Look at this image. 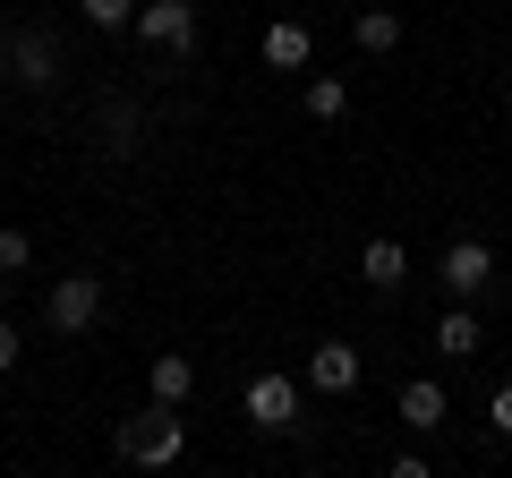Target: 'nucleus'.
Returning <instances> with one entry per match:
<instances>
[{"label":"nucleus","mask_w":512,"mask_h":478,"mask_svg":"<svg viewBox=\"0 0 512 478\" xmlns=\"http://www.w3.org/2000/svg\"><path fill=\"white\" fill-rule=\"evenodd\" d=\"M504 94H512V86H504Z\"/></svg>","instance_id":"6ab92c4d"},{"label":"nucleus","mask_w":512,"mask_h":478,"mask_svg":"<svg viewBox=\"0 0 512 478\" xmlns=\"http://www.w3.org/2000/svg\"><path fill=\"white\" fill-rule=\"evenodd\" d=\"M146 385H154V402H188V393H197V368H188V350H163V359L146 368Z\"/></svg>","instance_id":"9b49d317"},{"label":"nucleus","mask_w":512,"mask_h":478,"mask_svg":"<svg viewBox=\"0 0 512 478\" xmlns=\"http://www.w3.org/2000/svg\"><path fill=\"white\" fill-rule=\"evenodd\" d=\"M0 60H9V77H18L26 94H43V86H52V69H60V43H52V35H35V26H18Z\"/></svg>","instance_id":"39448f33"},{"label":"nucleus","mask_w":512,"mask_h":478,"mask_svg":"<svg viewBox=\"0 0 512 478\" xmlns=\"http://www.w3.org/2000/svg\"><path fill=\"white\" fill-rule=\"evenodd\" d=\"M77 18L94 35H120V26H137V0H77Z\"/></svg>","instance_id":"2eb2a0df"},{"label":"nucleus","mask_w":512,"mask_h":478,"mask_svg":"<svg viewBox=\"0 0 512 478\" xmlns=\"http://www.w3.org/2000/svg\"><path fill=\"white\" fill-rule=\"evenodd\" d=\"M26 265H35V248H26V231H9V222H0V274H26Z\"/></svg>","instance_id":"dca6fc26"},{"label":"nucleus","mask_w":512,"mask_h":478,"mask_svg":"<svg viewBox=\"0 0 512 478\" xmlns=\"http://www.w3.org/2000/svg\"><path fill=\"white\" fill-rule=\"evenodd\" d=\"M359 282H367V291H402V282H410L402 239H367V248H359Z\"/></svg>","instance_id":"6e6552de"},{"label":"nucleus","mask_w":512,"mask_h":478,"mask_svg":"<svg viewBox=\"0 0 512 478\" xmlns=\"http://www.w3.org/2000/svg\"><path fill=\"white\" fill-rule=\"evenodd\" d=\"M18 359H26V342H18V325H9V316H0V376L18 368Z\"/></svg>","instance_id":"a211bd4d"},{"label":"nucleus","mask_w":512,"mask_h":478,"mask_svg":"<svg viewBox=\"0 0 512 478\" xmlns=\"http://www.w3.org/2000/svg\"><path fill=\"white\" fill-rule=\"evenodd\" d=\"M180 453H188L180 402H146L137 419H120V461H137V470H171Z\"/></svg>","instance_id":"f257e3e1"},{"label":"nucleus","mask_w":512,"mask_h":478,"mask_svg":"<svg viewBox=\"0 0 512 478\" xmlns=\"http://www.w3.org/2000/svg\"><path fill=\"white\" fill-rule=\"evenodd\" d=\"M308 52H316V43H308V26H299V18L265 26V60H274V69H308Z\"/></svg>","instance_id":"f8f14e48"},{"label":"nucleus","mask_w":512,"mask_h":478,"mask_svg":"<svg viewBox=\"0 0 512 478\" xmlns=\"http://www.w3.org/2000/svg\"><path fill=\"white\" fill-rule=\"evenodd\" d=\"M137 35H146L154 52H188V43H197V9H188V0H137Z\"/></svg>","instance_id":"20e7f679"},{"label":"nucleus","mask_w":512,"mask_h":478,"mask_svg":"<svg viewBox=\"0 0 512 478\" xmlns=\"http://www.w3.org/2000/svg\"><path fill=\"white\" fill-rule=\"evenodd\" d=\"M478 342H487V333H478L470 308H444L436 316V350H444V359H478Z\"/></svg>","instance_id":"ddd939ff"},{"label":"nucleus","mask_w":512,"mask_h":478,"mask_svg":"<svg viewBox=\"0 0 512 478\" xmlns=\"http://www.w3.org/2000/svg\"><path fill=\"white\" fill-rule=\"evenodd\" d=\"M350 35H359L367 60H384L393 43H402V9H359V18H350Z\"/></svg>","instance_id":"9d476101"},{"label":"nucleus","mask_w":512,"mask_h":478,"mask_svg":"<svg viewBox=\"0 0 512 478\" xmlns=\"http://www.w3.org/2000/svg\"><path fill=\"white\" fill-rule=\"evenodd\" d=\"M359 350H350V342H325V350H308V385L316 393H333V402H342V393H359Z\"/></svg>","instance_id":"0eeeda50"},{"label":"nucleus","mask_w":512,"mask_h":478,"mask_svg":"<svg viewBox=\"0 0 512 478\" xmlns=\"http://www.w3.org/2000/svg\"><path fill=\"white\" fill-rule=\"evenodd\" d=\"M248 419L265 427V436H291V427H299V385H291V376H274V368L248 376Z\"/></svg>","instance_id":"7ed1b4c3"},{"label":"nucleus","mask_w":512,"mask_h":478,"mask_svg":"<svg viewBox=\"0 0 512 478\" xmlns=\"http://www.w3.org/2000/svg\"><path fill=\"white\" fill-rule=\"evenodd\" d=\"M299 103H308V120H325V129H333V120L350 111V86H342V77H308V94H299Z\"/></svg>","instance_id":"4468645a"},{"label":"nucleus","mask_w":512,"mask_h":478,"mask_svg":"<svg viewBox=\"0 0 512 478\" xmlns=\"http://www.w3.org/2000/svg\"><path fill=\"white\" fill-rule=\"evenodd\" d=\"M444 410H453V402H444V385H436V376H419V385H402V427H419V436H436V427H444Z\"/></svg>","instance_id":"1a4fd4ad"},{"label":"nucleus","mask_w":512,"mask_h":478,"mask_svg":"<svg viewBox=\"0 0 512 478\" xmlns=\"http://www.w3.org/2000/svg\"><path fill=\"white\" fill-rule=\"evenodd\" d=\"M436 274H444V291H453V299H470V291H487V282H495V248H487V239H453Z\"/></svg>","instance_id":"423d86ee"},{"label":"nucleus","mask_w":512,"mask_h":478,"mask_svg":"<svg viewBox=\"0 0 512 478\" xmlns=\"http://www.w3.org/2000/svg\"><path fill=\"white\" fill-rule=\"evenodd\" d=\"M43 316H52V333H86L103 316V274H60L52 299H43Z\"/></svg>","instance_id":"f03ea898"},{"label":"nucleus","mask_w":512,"mask_h":478,"mask_svg":"<svg viewBox=\"0 0 512 478\" xmlns=\"http://www.w3.org/2000/svg\"><path fill=\"white\" fill-rule=\"evenodd\" d=\"M487 427H495V436H512V385L487 393Z\"/></svg>","instance_id":"f3484780"}]
</instances>
